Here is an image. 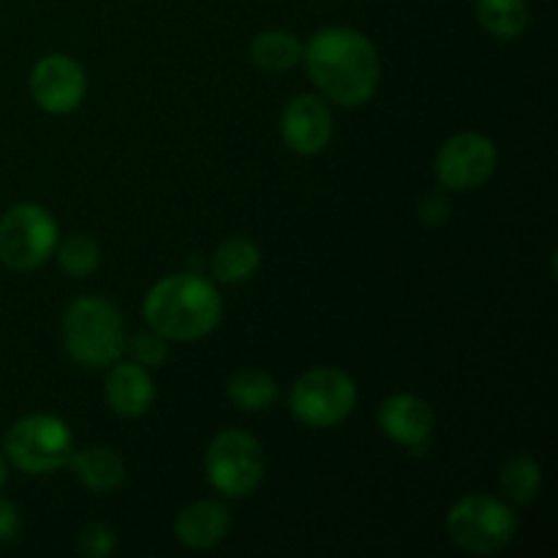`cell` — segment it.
Returning <instances> with one entry per match:
<instances>
[{
    "mask_svg": "<svg viewBox=\"0 0 558 558\" xmlns=\"http://www.w3.org/2000/svg\"><path fill=\"white\" fill-rule=\"evenodd\" d=\"M104 398L118 417H142L150 412L153 401H156V385H153L150 371L136 365L134 360L131 363L118 360L109 365V374L104 379Z\"/></svg>",
    "mask_w": 558,
    "mask_h": 558,
    "instance_id": "13",
    "label": "cell"
},
{
    "mask_svg": "<svg viewBox=\"0 0 558 558\" xmlns=\"http://www.w3.org/2000/svg\"><path fill=\"white\" fill-rule=\"evenodd\" d=\"M118 548V537H114L112 526L107 523H90L85 532L80 534V554L87 558H107Z\"/></svg>",
    "mask_w": 558,
    "mask_h": 558,
    "instance_id": "23",
    "label": "cell"
},
{
    "mask_svg": "<svg viewBox=\"0 0 558 558\" xmlns=\"http://www.w3.org/2000/svg\"><path fill=\"white\" fill-rule=\"evenodd\" d=\"M5 483H9V461H5V456L0 452V490L5 488Z\"/></svg>",
    "mask_w": 558,
    "mask_h": 558,
    "instance_id": "26",
    "label": "cell"
},
{
    "mask_svg": "<svg viewBox=\"0 0 558 558\" xmlns=\"http://www.w3.org/2000/svg\"><path fill=\"white\" fill-rule=\"evenodd\" d=\"M54 251H58L60 270L71 278L93 276L101 265V245L87 234H69L54 245Z\"/></svg>",
    "mask_w": 558,
    "mask_h": 558,
    "instance_id": "21",
    "label": "cell"
},
{
    "mask_svg": "<svg viewBox=\"0 0 558 558\" xmlns=\"http://www.w3.org/2000/svg\"><path fill=\"white\" fill-rule=\"evenodd\" d=\"M518 518L507 501L488 494H469L447 512V534L472 556H494L512 543Z\"/></svg>",
    "mask_w": 558,
    "mask_h": 558,
    "instance_id": "6",
    "label": "cell"
},
{
    "mask_svg": "<svg viewBox=\"0 0 558 558\" xmlns=\"http://www.w3.org/2000/svg\"><path fill=\"white\" fill-rule=\"evenodd\" d=\"M499 167L494 140L480 131H461L450 136L436 153V180L445 191L466 194L488 183Z\"/></svg>",
    "mask_w": 558,
    "mask_h": 558,
    "instance_id": "9",
    "label": "cell"
},
{
    "mask_svg": "<svg viewBox=\"0 0 558 558\" xmlns=\"http://www.w3.org/2000/svg\"><path fill=\"white\" fill-rule=\"evenodd\" d=\"M20 532H22L20 510H16L9 499L0 496V543L3 545L14 543V539L20 537Z\"/></svg>",
    "mask_w": 558,
    "mask_h": 558,
    "instance_id": "25",
    "label": "cell"
},
{
    "mask_svg": "<svg viewBox=\"0 0 558 558\" xmlns=\"http://www.w3.org/2000/svg\"><path fill=\"white\" fill-rule=\"evenodd\" d=\"M543 488V466L532 456H515L501 469V490L512 505H532Z\"/></svg>",
    "mask_w": 558,
    "mask_h": 558,
    "instance_id": "20",
    "label": "cell"
},
{
    "mask_svg": "<svg viewBox=\"0 0 558 558\" xmlns=\"http://www.w3.org/2000/svg\"><path fill=\"white\" fill-rule=\"evenodd\" d=\"M452 205L447 199V194H428L423 202H420V221L425 227H441V223L450 218Z\"/></svg>",
    "mask_w": 558,
    "mask_h": 558,
    "instance_id": "24",
    "label": "cell"
},
{
    "mask_svg": "<svg viewBox=\"0 0 558 558\" xmlns=\"http://www.w3.org/2000/svg\"><path fill=\"white\" fill-rule=\"evenodd\" d=\"M147 327L167 341L189 343L210 336L223 319L221 292L196 270L161 278L142 303Z\"/></svg>",
    "mask_w": 558,
    "mask_h": 558,
    "instance_id": "2",
    "label": "cell"
},
{
    "mask_svg": "<svg viewBox=\"0 0 558 558\" xmlns=\"http://www.w3.org/2000/svg\"><path fill=\"white\" fill-rule=\"evenodd\" d=\"M69 469L93 494H112L125 483V463L112 447H85L74 450Z\"/></svg>",
    "mask_w": 558,
    "mask_h": 558,
    "instance_id": "15",
    "label": "cell"
},
{
    "mask_svg": "<svg viewBox=\"0 0 558 558\" xmlns=\"http://www.w3.org/2000/svg\"><path fill=\"white\" fill-rule=\"evenodd\" d=\"M74 434L69 423L54 414H27L20 417L3 439V456L22 474H52L69 466L74 456Z\"/></svg>",
    "mask_w": 558,
    "mask_h": 558,
    "instance_id": "4",
    "label": "cell"
},
{
    "mask_svg": "<svg viewBox=\"0 0 558 558\" xmlns=\"http://www.w3.org/2000/svg\"><path fill=\"white\" fill-rule=\"evenodd\" d=\"M251 63L267 74H287L298 69V63H303V44L294 33L272 27L251 41Z\"/></svg>",
    "mask_w": 558,
    "mask_h": 558,
    "instance_id": "16",
    "label": "cell"
},
{
    "mask_svg": "<svg viewBox=\"0 0 558 558\" xmlns=\"http://www.w3.org/2000/svg\"><path fill=\"white\" fill-rule=\"evenodd\" d=\"M58 245V223L47 207L20 202L0 218V262L14 272L41 267Z\"/></svg>",
    "mask_w": 558,
    "mask_h": 558,
    "instance_id": "8",
    "label": "cell"
},
{
    "mask_svg": "<svg viewBox=\"0 0 558 558\" xmlns=\"http://www.w3.org/2000/svg\"><path fill=\"white\" fill-rule=\"evenodd\" d=\"M259 245L248 238H229L216 248L210 259V272L218 283H243L259 270Z\"/></svg>",
    "mask_w": 558,
    "mask_h": 558,
    "instance_id": "17",
    "label": "cell"
},
{
    "mask_svg": "<svg viewBox=\"0 0 558 558\" xmlns=\"http://www.w3.org/2000/svg\"><path fill=\"white\" fill-rule=\"evenodd\" d=\"M227 392L234 401V407H240L248 414H256L265 412L267 407H272V401L278 398V385L267 371L240 368L238 374H232V379H229Z\"/></svg>",
    "mask_w": 558,
    "mask_h": 558,
    "instance_id": "19",
    "label": "cell"
},
{
    "mask_svg": "<svg viewBox=\"0 0 558 558\" xmlns=\"http://www.w3.org/2000/svg\"><path fill=\"white\" fill-rule=\"evenodd\" d=\"M31 98L49 114H71L87 96V74L71 54L49 52L31 69Z\"/></svg>",
    "mask_w": 558,
    "mask_h": 558,
    "instance_id": "10",
    "label": "cell"
},
{
    "mask_svg": "<svg viewBox=\"0 0 558 558\" xmlns=\"http://www.w3.org/2000/svg\"><path fill=\"white\" fill-rule=\"evenodd\" d=\"M474 11L483 31L499 41H515L529 27L526 0H474Z\"/></svg>",
    "mask_w": 558,
    "mask_h": 558,
    "instance_id": "18",
    "label": "cell"
},
{
    "mask_svg": "<svg viewBox=\"0 0 558 558\" xmlns=\"http://www.w3.org/2000/svg\"><path fill=\"white\" fill-rule=\"evenodd\" d=\"M303 63L319 96L343 109L365 107L379 90V52L354 27L330 25L316 31L303 47Z\"/></svg>",
    "mask_w": 558,
    "mask_h": 558,
    "instance_id": "1",
    "label": "cell"
},
{
    "mask_svg": "<svg viewBox=\"0 0 558 558\" xmlns=\"http://www.w3.org/2000/svg\"><path fill=\"white\" fill-rule=\"evenodd\" d=\"M332 131H336V120L322 96L303 93L283 107L281 136L289 150L298 156H319L322 150H327Z\"/></svg>",
    "mask_w": 558,
    "mask_h": 558,
    "instance_id": "12",
    "label": "cell"
},
{
    "mask_svg": "<svg viewBox=\"0 0 558 558\" xmlns=\"http://www.w3.org/2000/svg\"><path fill=\"white\" fill-rule=\"evenodd\" d=\"M376 423L379 430L390 441L401 445L409 452L430 450V434H434V409L425 398L414 396V392H396L387 401H381L379 412H376Z\"/></svg>",
    "mask_w": 558,
    "mask_h": 558,
    "instance_id": "11",
    "label": "cell"
},
{
    "mask_svg": "<svg viewBox=\"0 0 558 558\" xmlns=\"http://www.w3.org/2000/svg\"><path fill=\"white\" fill-rule=\"evenodd\" d=\"M357 407V385L341 368H311L289 390V412L308 428H336Z\"/></svg>",
    "mask_w": 558,
    "mask_h": 558,
    "instance_id": "7",
    "label": "cell"
},
{
    "mask_svg": "<svg viewBox=\"0 0 558 558\" xmlns=\"http://www.w3.org/2000/svg\"><path fill=\"white\" fill-rule=\"evenodd\" d=\"M267 472L265 447L254 434L240 428L218 430L205 452L207 483L223 499H245L262 485Z\"/></svg>",
    "mask_w": 558,
    "mask_h": 558,
    "instance_id": "5",
    "label": "cell"
},
{
    "mask_svg": "<svg viewBox=\"0 0 558 558\" xmlns=\"http://www.w3.org/2000/svg\"><path fill=\"white\" fill-rule=\"evenodd\" d=\"M125 352L131 354V360H134L136 365L153 371V368H161V365L167 363L169 341L163 336H158L156 330H147V332H140V336L129 338V341H125Z\"/></svg>",
    "mask_w": 558,
    "mask_h": 558,
    "instance_id": "22",
    "label": "cell"
},
{
    "mask_svg": "<svg viewBox=\"0 0 558 558\" xmlns=\"http://www.w3.org/2000/svg\"><path fill=\"white\" fill-rule=\"evenodd\" d=\"M232 515L227 505L216 499H199L183 507L174 521V537L189 550H210L229 534Z\"/></svg>",
    "mask_w": 558,
    "mask_h": 558,
    "instance_id": "14",
    "label": "cell"
},
{
    "mask_svg": "<svg viewBox=\"0 0 558 558\" xmlns=\"http://www.w3.org/2000/svg\"><path fill=\"white\" fill-rule=\"evenodd\" d=\"M125 341L123 316L109 300L85 294L65 308L63 347L82 368H109L125 354Z\"/></svg>",
    "mask_w": 558,
    "mask_h": 558,
    "instance_id": "3",
    "label": "cell"
}]
</instances>
